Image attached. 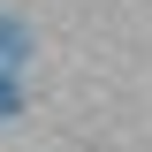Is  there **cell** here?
Wrapping results in <instances>:
<instances>
[{
  "mask_svg": "<svg viewBox=\"0 0 152 152\" xmlns=\"http://www.w3.org/2000/svg\"><path fill=\"white\" fill-rule=\"evenodd\" d=\"M0 114H15V84H8V76H0Z\"/></svg>",
  "mask_w": 152,
  "mask_h": 152,
  "instance_id": "cell-1",
  "label": "cell"
}]
</instances>
